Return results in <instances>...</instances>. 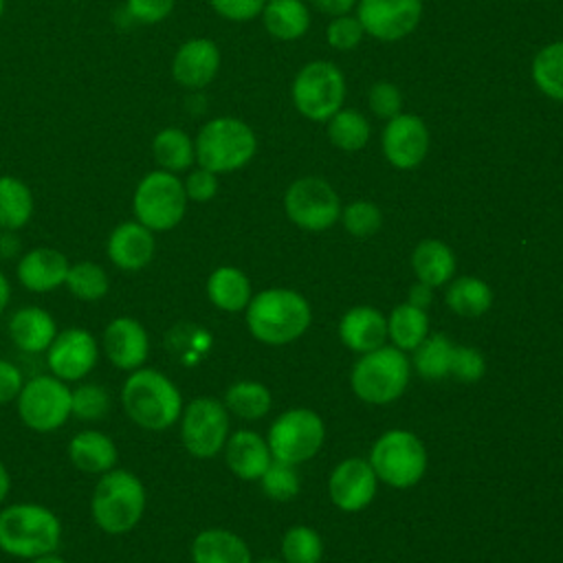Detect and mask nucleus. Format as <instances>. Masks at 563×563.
<instances>
[{"label":"nucleus","instance_id":"4d7b16f0","mask_svg":"<svg viewBox=\"0 0 563 563\" xmlns=\"http://www.w3.org/2000/svg\"><path fill=\"white\" fill-rule=\"evenodd\" d=\"M29 563H68V561L57 552H48V554H40L35 559H31Z\"/></svg>","mask_w":563,"mask_h":563},{"label":"nucleus","instance_id":"6ab92c4d","mask_svg":"<svg viewBox=\"0 0 563 563\" xmlns=\"http://www.w3.org/2000/svg\"><path fill=\"white\" fill-rule=\"evenodd\" d=\"M220 70V48L209 37H191L183 42L172 59V77L187 90L209 86Z\"/></svg>","mask_w":563,"mask_h":563},{"label":"nucleus","instance_id":"9d476101","mask_svg":"<svg viewBox=\"0 0 563 563\" xmlns=\"http://www.w3.org/2000/svg\"><path fill=\"white\" fill-rule=\"evenodd\" d=\"M369 464L389 486L407 488L422 477L427 468V451L413 433L394 429L376 440Z\"/></svg>","mask_w":563,"mask_h":563},{"label":"nucleus","instance_id":"6e6552de","mask_svg":"<svg viewBox=\"0 0 563 563\" xmlns=\"http://www.w3.org/2000/svg\"><path fill=\"white\" fill-rule=\"evenodd\" d=\"M15 409L22 424L35 433L62 429L70 416V385L53 374H37L24 380Z\"/></svg>","mask_w":563,"mask_h":563},{"label":"nucleus","instance_id":"cd10ccee","mask_svg":"<svg viewBox=\"0 0 563 563\" xmlns=\"http://www.w3.org/2000/svg\"><path fill=\"white\" fill-rule=\"evenodd\" d=\"M152 158L158 169L180 174L196 163L194 139L180 128H163L152 139Z\"/></svg>","mask_w":563,"mask_h":563},{"label":"nucleus","instance_id":"b1692460","mask_svg":"<svg viewBox=\"0 0 563 563\" xmlns=\"http://www.w3.org/2000/svg\"><path fill=\"white\" fill-rule=\"evenodd\" d=\"M341 341L354 352H372L383 347L387 336V321L369 306H356L347 310L339 325Z\"/></svg>","mask_w":563,"mask_h":563},{"label":"nucleus","instance_id":"58836bf2","mask_svg":"<svg viewBox=\"0 0 563 563\" xmlns=\"http://www.w3.org/2000/svg\"><path fill=\"white\" fill-rule=\"evenodd\" d=\"M110 411V391L99 383H75L70 389V416L81 422L103 420Z\"/></svg>","mask_w":563,"mask_h":563},{"label":"nucleus","instance_id":"dca6fc26","mask_svg":"<svg viewBox=\"0 0 563 563\" xmlns=\"http://www.w3.org/2000/svg\"><path fill=\"white\" fill-rule=\"evenodd\" d=\"M383 154L387 163L396 169H413L418 167L431 145V134L422 117L411 112H400L387 119L380 136Z\"/></svg>","mask_w":563,"mask_h":563},{"label":"nucleus","instance_id":"ddd939ff","mask_svg":"<svg viewBox=\"0 0 563 563\" xmlns=\"http://www.w3.org/2000/svg\"><path fill=\"white\" fill-rule=\"evenodd\" d=\"M323 438V420L314 411L290 409L271 424L268 449L275 460L297 464L312 457L321 449Z\"/></svg>","mask_w":563,"mask_h":563},{"label":"nucleus","instance_id":"bb28decb","mask_svg":"<svg viewBox=\"0 0 563 563\" xmlns=\"http://www.w3.org/2000/svg\"><path fill=\"white\" fill-rule=\"evenodd\" d=\"M191 561L194 563H251V552L235 532L222 530V528H209L194 537Z\"/></svg>","mask_w":563,"mask_h":563},{"label":"nucleus","instance_id":"f257e3e1","mask_svg":"<svg viewBox=\"0 0 563 563\" xmlns=\"http://www.w3.org/2000/svg\"><path fill=\"white\" fill-rule=\"evenodd\" d=\"M121 405L125 416L145 431H165L183 413V396L174 380L154 367L128 372L121 385Z\"/></svg>","mask_w":563,"mask_h":563},{"label":"nucleus","instance_id":"4c0bfd02","mask_svg":"<svg viewBox=\"0 0 563 563\" xmlns=\"http://www.w3.org/2000/svg\"><path fill=\"white\" fill-rule=\"evenodd\" d=\"M453 347L455 345H451V341L444 334H433V336L424 339L416 347V356H413V365H416L418 374L427 380L444 378L451 372Z\"/></svg>","mask_w":563,"mask_h":563},{"label":"nucleus","instance_id":"7c9ffc66","mask_svg":"<svg viewBox=\"0 0 563 563\" xmlns=\"http://www.w3.org/2000/svg\"><path fill=\"white\" fill-rule=\"evenodd\" d=\"M418 279L427 286H442L455 271L453 251L440 240H422L411 255Z\"/></svg>","mask_w":563,"mask_h":563},{"label":"nucleus","instance_id":"79ce46f5","mask_svg":"<svg viewBox=\"0 0 563 563\" xmlns=\"http://www.w3.org/2000/svg\"><path fill=\"white\" fill-rule=\"evenodd\" d=\"M262 488L264 493L275 501H288L299 493V477L288 462H271L268 468L262 475Z\"/></svg>","mask_w":563,"mask_h":563},{"label":"nucleus","instance_id":"864d4df0","mask_svg":"<svg viewBox=\"0 0 563 563\" xmlns=\"http://www.w3.org/2000/svg\"><path fill=\"white\" fill-rule=\"evenodd\" d=\"M18 231H0V257H13L20 251Z\"/></svg>","mask_w":563,"mask_h":563},{"label":"nucleus","instance_id":"f3484780","mask_svg":"<svg viewBox=\"0 0 563 563\" xmlns=\"http://www.w3.org/2000/svg\"><path fill=\"white\" fill-rule=\"evenodd\" d=\"M99 345L110 365L121 372H134L143 367L150 356V334L145 325L128 314L114 317L106 323Z\"/></svg>","mask_w":563,"mask_h":563},{"label":"nucleus","instance_id":"a211bd4d","mask_svg":"<svg viewBox=\"0 0 563 563\" xmlns=\"http://www.w3.org/2000/svg\"><path fill=\"white\" fill-rule=\"evenodd\" d=\"M106 253L114 268L123 273H136L154 260V231H150L139 220H123L110 231L106 240Z\"/></svg>","mask_w":563,"mask_h":563},{"label":"nucleus","instance_id":"4468645a","mask_svg":"<svg viewBox=\"0 0 563 563\" xmlns=\"http://www.w3.org/2000/svg\"><path fill=\"white\" fill-rule=\"evenodd\" d=\"M101 356V345L92 332L79 325L59 330L44 352L48 374L64 383H79L97 367Z\"/></svg>","mask_w":563,"mask_h":563},{"label":"nucleus","instance_id":"bf43d9fd","mask_svg":"<svg viewBox=\"0 0 563 563\" xmlns=\"http://www.w3.org/2000/svg\"><path fill=\"white\" fill-rule=\"evenodd\" d=\"M2 13H4V0H0V18H2Z\"/></svg>","mask_w":563,"mask_h":563},{"label":"nucleus","instance_id":"c03bdc74","mask_svg":"<svg viewBox=\"0 0 563 563\" xmlns=\"http://www.w3.org/2000/svg\"><path fill=\"white\" fill-rule=\"evenodd\" d=\"M369 110L380 119H391L402 112V92L391 81H376L367 92Z\"/></svg>","mask_w":563,"mask_h":563},{"label":"nucleus","instance_id":"c756f323","mask_svg":"<svg viewBox=\"0 0 563 563\" xmlns=\"http://www.w3.org/2000/svg\"><path fill=\"white\" fill-rule=\"evenodd\" d=\"M211 303L224 312H240L251 301V284L235 266H220L207 279Z\"/></svg>","mask_w":563,"mask_h":563},{"label":"nucleus","instance_id":"7ed1b4c3","mask_svg":"<svg viewBox=\"0 0 563 563\" xmlns=\"http://www.w3.org/2000/svg\"><path fill=\"white\" fill-rule=\"evenodd\" d=\"M145 506L147 490L141 477L128 468L114 466L99 475L92 488L90 517L101 532L119 537L141 523Z\"/></svg>","mask_w":563,"mask_h":563},{"label":"nucleus","instance_id":"393cba45","mask_svg":"<svg viewBox=\"0 0 563 563\" xmlns=\"http://www.w3.org/2000/svg\"><path fill=\"white\" fill-rule=\"evenodd\" d=\"M224 455L229 468L242 479H257L271 464V449L255 431H235L227 438Z\"/></svg>","mask_w":563,"mask_h":563},{"label":"nucleus","instance_id":"e433bc0d","mask_svg":"<svg viewBox=\"0 0 563 563\" xmlns=\"http://www.w3.org/2000/svg\"><path fill=\"white\" fill-rule=\"evenodd\" d=\"M490 288L477 277H460L446 292V303L462 317H479L490 308Z\"/></svg>","mask_w":563,"mask_h":563},{"label":"nucleus","instance_id":"a878e982","mask_svg":"<svg viewBox=\"0 0 563 563\" xmlns=\"http://www.w3.org/2000/svg\"><path fill=\"white\" fill-rule=\"evenodd\" d=\"M260 15L266 33L279 42L301 40L310 29V11L303 0H266Z\"/></svg>","mask_w":563,"mask_h":563},{"label":"nucleus","instance_id":"2f4dec72","mask_svg":"<svg viewBox=\"0 0 563 563\" xmlns=\"http://www.w3.org/2000/svg\"><path fill=\"white\" fill-rule=\"evenodd\" d=\"M325 132L334 147L343 152H358L369 143L372 125L358 110L341 108L325 121Z\"/></svg>","mask_w":563,"mask_h":563},{"label":"nucleus","instance_id":"72a5a7b5","mask_svg":"<svg viewBox=\"0 0 563 563\" xmlns=\"http://www.w3.org/2000/svg\"><path fill=\"white\" fill-rule=\"evenodd\" d=\"M64 288L79 301H99L110 290V277L97 262H75L68 266Z\"/></svg>","mask_w":563,"mask_h":563},{"label":"nucleus","instance_id":"37998d69","mask_svg":"<svg viewBox=\"0 0 563 563\" xmlns=\"http://www.w3.org/2000/svg\"><path fill=\"white\" fill-rule=\"evenodd\" d=\"M363 35H365V31H363L358 18L350 15V13L332 18L328 29H325V40L336 51H352V48H356L361 44Z\"/></svg>","mask_w":563,"mask_h":563},{"label":"nucleus","instance_id":"412c9836","mask_svg":"<svg viewBox=\"0 0 563 563\" xmlns=\"http://www.w3.org/2000/svg\"><path fill=\"white\" fill-rule=\"evenodd\" d=\"M376 495V473L372 464L350 457L341 462L330 475V497L347 512L365 508Z\"/></svg>","mask_w":563,"mask_h":563},{"label":"nucleus","instance_id":"3c124183","mask_svg":"<svg viewBox=\"0 0 563 563\" xmlns=\"http://www.w3.org/2000/svg\"><path fill=\"white\" fill-rule=\"evenodd\" d=\"M308 2H310L317 11L336 18V15L350 13V11L356 7L358 0H308Z\"/></svg>","mask_w":563,"mask_h":563},{"label":"nucleus","instance_id":"ea45409f","mask_svg":"<svg viewBox=\"0 0 563 563\" xmlns=\"http://www.w3.org/2000/svg\"><path fill=\"white\" fill-rule=\"evenodd\" d=\"M282 554L286 563H319L323 554V541L312 528L297 526L286 532Z\"/></svg>","mask_w":563,"mask_h":563},{"label":"nucleus","instance_id":"5fc2aeb1","mask_svg":"<svg viewBox=\"0 0 563 563\" xmlns=\"http://www.w3.org/2000/svg\"><path fill=\"white\" fill-rule=\"evenodd\" d=\"M11 493V475H9V468L4 466V462L0 460V506L7 501Z\"/></svg>","mask_w":563,"mask_h":563},{"label":"nucleus","instance_id":"13d9d810","mask_svg":"<svg viewBox=\"0 0 563 563\" xmlns=\"http://www.w3.org/2000/svg\"><path fill=\"white\" fill-rule=\"evenodd\" d=\"M260 563H282V561H277V559H264V561H260Z\"/></svg>","mask_w":563,"mask_h":563},{"label":"nucleus","instance_id":"9b49d317","mask_svg":"<svg viewBox=\"0 0 563 563\" xmlns=\"http://www.w3.org/2000/svg\"><path fill=\"white\" fill-rule=\"evenodd\" d=\"M180 440L187 453L207 460L218 455L229 438L227 407L209 396L194 398L180 413Z\"/></svg>","mask_w":563,"mask_h":563},{"label":"nucleus","instance_id":"0eeeda50","mask_svg":"<svg viewBox=\"0 0 563 563\" xmlns=\"http://www.w3.org/2000/svg\"><path fill=\"white\" fill-rule=\"evenodd\" d=\"M343 70L328 59H314L303 64L290 86L292 106L308 121L325 123L345 101Z\"/></svg>","mask_w":563,"mask_h":563},{"label":"nucleus","instance_id":"f8f14e48","mask_svg":"<svg viewBox=\"0 0 563 563\" xmlns=\"http://www.w3.org/2000/svg\"><path fill=\"white\" fill-rule=\"evenodd\" d=\"M286 216L306 231L330 229L341 218V200L334 187L319 176L292 180L284 194Z\"/></svg>","mask_w":563,"mask_h":563},{"label":"nucleus","instance_id":"1a4fd4ad","mask_svg":"<svg viewBox=\"0 0 563 563\" xmlns=\"http://www.w3.org/2000/svg\"><path fill=\"white\" fill-rule=\"evenodd\" d=\"M409 380V361L396 347L367 352L352 369L354 394L372 405L396 400Z\"/></svg>","mask_w":563,"mask_h":563},{"label":"nucleus","instance_id":"4be33fe9","mask_svg":"<svg viewBox=\"0 0 563 563\" xmlns=\"http://www.w3.org/2000/svg\"><path fill=\"white\" fill-rule=\"evenodd\" d=\"M11 343L24 354H44L59 332L55 317L40 306L18 308L7 323Z\"/></svg>","mask_w":563,"mask_h":563},{"label":"nucleus","instance_id":"39448f33","mask_svg":"<svg viewBox=\"0 0 563 563\" xmlns=\"http://www.w3.org/2000/svg\"><path fill=\"white\" fill-rule=\"evenodd\" d=\"M196 163L213 174L246 167L257 152L255 130L238 117H216L202 123L194 139Z\"/></svg>","mask_w":563,"mask_h":563},{"label":"nucleus","instance_id":"423d86ee","mask_svg":"<svg viewBox=\"0 0 563 563\" xmlns=\"http://www.w3.org/2000/svg\"><path fill=\"white\" fill-rule=\"evenodd\" d=\"M187 194L178 174L165 169L147 172L134 187L132 213L134 220L154 233L172 231L180 224L187 211Z\"/></svg>","mask_w":563,"mask_h":563},{"label":"nucleus","instance_id":"603ef678","mask_svg":"<svg viewBox=\"0 0 563 563\" xmlns=\"http://www.w3.org/2000/svg\"><path fill=\"white\" fill-rule=\"evenodd\" d=\"M431 297H433L431 286H427L422 282L418 286H411V290H409V303L416 308H422V310L431 303Z\"/></svg>","mask_w":563,"mask_h":563},{"label":"nucleus","instance_id":"f03ea898","mask_svg":"<svg viewBox=\"0 0 563 563\" xmlns=\"http://www.w3.org/2000/svg\"><path fill=\"white\" fill-rule=\"evenodd\" d=\"M62 532L59 517L44 504L15 501L0 506V550L13 559L31 561L57 552Z\"/></svg>","mask_w":563,"mask_h":563},{"label":"nucleus","instance_id":"de8ad7c7","mask_svg":"<svg viewBox=\"0 0 563 563\" xmlns=\"http://www.w3.org/2000/svg\"><path fill=\"white\" fill-rule=\"evenodd\" d=\"M176 0H125V9L134 22L158 24L169 18Z\"/></svg>","mask_w":563,"mask_h":563},{"label":"nucleus","instance_id":"8fccbe9b","mask_svg":"<svg viewBox=\"0 0 563 563\" xmlns=\"http://www.w3.org/2000/svg\"><path fill=\"white\" fill-rule=\"evenodd\" d=\"M24 374L22 369L7 358H0V405L15 402L22 385H24Z\"/></svg>","mask_w":563,"mask_h":563},{"label":"nucleus","instance_id":"c85d7f7f","mask_svg":"<svg viewBox=\"0 0 563 563\" xmlns=\"http://www.w3.org/2000/svg\"><path fill=\"white\" fill-rule=\"evenodd\" d=\"M35 211L31 187L11 174L0 176V231H20Z\"/></svg>","mask_w":563,"mask_h":563},{"label":"nucleus","instance_id":"c9c22d12","mask_svg":"<svg viewBox=\"0 0 563 563\" xmlns=\"http://www.w3.org/2000/svg\"><path fill=\"white\" fill-rule=\"evenodd\" d=\"M271 405V391L253 380H238L224 394V407L246 420L262 418L264 413H268Z\"/></svg>","mask_w":563,"mask_h":563},{"label":"nucleus","instance_id":"6e6d98bb","mask_svg":"<svg viewBox=\"0 0 563 563\" xmlns=\"http://www.w3.org/2000/svg\"><path fill=\"white\" fill-rule=\"evenodd\" d=\"M9 301H11V284H9L7 275L0 273V314L7 310Z\"/></svg>","mask_w":563,"mask_h":563},{"label":"nucleus","instance_id":"09e8293b","mask_svg":"<svg viewBox=\"0 0 563 563\" xmlns=\"http://www.w3.org/2000/svg\"><path fill=\"white\" fill-rule=\"evenodd\" d=\"M209 4L229 22H251L262 13L266 0H209Z\"/></svg>","mask_w":563,"mask_h":563},{"label":"nucleus","instance_id":"49530a36","mask_svg":"<svg viewBox=\"0 0 563 563\" xmlns=\"http://www.w3.org/2000/svg\"><path fill=\"white\" fill-rule=\"evenodd\" d=\"M486 369L484 356L473 347H453L451 374L462 383H475Z\"/></svg>","mask_w":563,"mask_h":563},{"label":"nucleus","instance_id":"a19ab883","mask_svg":"<svg viewBox=\"0 0 563 563\" xmlns=\"http://www.w3.org/2000/svg\"><path fill=\"white\" fill-rule=\"evenodd\" d=\"M343 227L354 238H369L374 235L383 224L380 209L369 200H354L343 211Z\"/></svg>","mask_w":563,"mask_h":563},{"label":"nucleus","instance_id":"20e7f679","mask_svg":"<svg viewBox=\"0 0 563 563\" xmlns=\"http://www.w3.org/2000/svg\"><path fill=\"white\" fill-rule=\"evenodd\" d=\"M246 325L262 343L284 345L306 332L310 306L299 292L288 288L262 290L246 306Z\"/></svg>","mask_w":563,"mask_h":563},{"label":"nucleus","instance_id":"2eb2a0df","mask_svg":"<svg viewBox=\"0 0 563 563\" xmlns=\"http://www.w3.org/2000/svg\"><path fill=\"white\" fill-rule=\"evenodd\" d=\"M422 9V0H358L356 18L367 35L398 42L416 31Z\"/></svg>","mask_w":563,"mask_h":563},{"label":"nucleus","instance_id":"f704fd0d","mask_svg":"<svg viewBox=\"0 0 563 563\" xmlns=\"http://www.w3.org/2000/svg\"><path fill=\"white\" fill-rule=\"evenodd\" d=\"M427 330H429L427 312L411 303L396 306L387 321V334L402 350H416L427 339Z\"/></svg>","mask_w":563,"mask_h":563},{"label":"nucleus","instance_id":"a18cd8bd","mask_svg":"<svg viewBox=\"0 0 563 563\" xmlns=\"http://www.w3.org/2000/svg\"><path fill=\"white\" fill-rule=\"evenodd\" d=\"M187 200L194 202H209L211 198H216L218 194V174H213L207 167H196V169H187V176L183 180Z\"/></svg>","mask_w":563,"mask_h":563},{"label":"nucleus","instance_id":"aec40b11","mask_svg":"<svg viewBox=\"0 0 563 563\" xmlns=\"http://www.w3.org/2000/svg\"><path fill=\"white\" fill-rule=\"evenodd\" d=\"M68 257L53 246H35L20 255L15 275L24 290L44 295L64 286L68 273Z\"/></svg>","mask_w":563,"mask_h":563},{"label":"nucleus","instance_id":"5701e85b","mask_svg":"<svg viewBox=\"0 0 563 563\" xmlns=\"http://www.w3.org/2000/svg\"><path fill=\"white\" fill-rule=\"evenodd\" d=\"M68 460L77 471L99 477L117 466L119 449L108 433L84 429L68 440Z\"/></svg>","mask_w":563,"mask_h":563},{"label":"nucleus","instance_id":"473e14b6","mask_svg":"<svg viewBox=\"0 0 563 563\" xmlns=\"http://www.w3.org/2000/svg\"><path fill=\"white\" fill-rule=\"evenodd\" d=\"M530 77L545 97L563 103V40L545 44L532 57Z\"/></svg>","mask_w":563,"mask_h":563}]
</instances>
